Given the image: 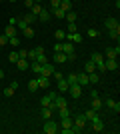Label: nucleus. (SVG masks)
I'll return each mask as SVG.
<instances>
[{
    "mask_svg": "<svg viewBox=\"0 0 120 134\" xmlns=\"http://www.w3.org/2000/svg\"><path fill=\"white\" fill-rule=\"evenodd\" d=\"M92 62H94V66H96V72H106V64H104V56L100 54V52H94L92 54V58H90Z\"/></svg>",
    "mask_w": 120,
    "mask_h": 134,
    "instance_id": "f257e3e1",
    "label": "nucleus"
},
{
    "mask_svg": "<svg viewBox=\"0 0 120 134\" xmlns=\"http://www.w3.org/2000/svg\"><path fill=\"white\" fill-rule=\"evenodd\" d=\"M86 122H88V120H86L84 114H78V116L74 118V132H82V130L86 128Z\"/></svg>",
    "mask_w": 120,
    "mask_h": 134,
    "instance_id": "f03ea898",
    "label": "nucleus"
},
{
    "mask_svg": "<svg viewBox=\"0 0 120 134\" xmlns=\"http://www.w3.org/2000/svg\"><path fill=\"white\" fill-rule=\"evenodd\" d=\"M42 132H44V134H56V132H58V124L54 122L52 118H48V120L44 122V128H42Z\"/></svg>",
    "mask_w": 120,
    "mask_h": 134,
    "instance_id": "7ed1b4c3",
    "label": "nucleus"
},
{
    "mask_svg": "<svg viewBox=\"0 0 120 134\" xmlns=\"http://www.w3.org/2000/svg\"><path fill=\"white\" fill-rule=\"evenodd\" d=\"M64 106H66V98H64V96H54V100H52V110H54V112H56L58 110V108H64Z\"/></svg>",
    "mask_w": 120,
    "mask_h": 134,
    "instance_id": "20e7f679",
    "label": "nucleus"
},
{
    "mask_svg": "<svg viewBox=\"0 0 120 134\" xmlns=\"http://www.w3.org/2000/svg\"><path fill=\"white\" fill-rule=\"evenodd\" d=\"M64 40H68V42H72V44H80V42H82V34L80 32H68Z\"/></svg>",
    "mask_w": 120,
    "mask_h": 134,
    "instance_id": "39448f33",
    "label": "nucleus"
},
{
    "mask_svg": "<svg viewBox=\"0 0 120 134\" xmlns=\"http://www.w3.org/2000/svg\"><path fill=\"white\" fill-rule=\"evenodd\" d=\"M68 92H70V96L80 98V96H82V86H80V84H72V86H68Z\"/></svg>",
    "mask_w": 120,
    "mask_h": 134,
    "instance_id": "423d86ee",
    "label": "nucleus"
},
{
    "mask_svg": "<svg viewBox=\"0 0 120 134\" xmlns=\"http://www.w3.org/2000/svg\"><path fill=\"white\" fill-rule=\"evenodd\" d=\"M42 76H48L50 78L52 74H54V64H50V62H46V64H42Z\"/></svg>",
    "mask_w": 120,
    "mask_h": 134,
    "instance_id": "0eeeda50",
    "label": "nucleus"
},
{
    "mask_svg": "<svg viewBox=\"0 0 120 134\" xmlns=\"http://www.w3.org/2000/svg\"><path fill=\"white\" fill-rule=\"evenodd\" d=\"M54 96H56V92H52V94H46V96H42L40 104H42V106H50V108H52V100H54ZM52 112H54V110H52Z\"/></svg>",
    "mask_w": 120,
    "mask_h": 134,
    "instance_id": "6e6552de",
    "label": "nucleus"
},
{
    "mask_svg": "<svg viewBox=\"0 0 120 134\" xmlns=\"http://www.w3.org/2000/svg\"><path fill=\"white\" fill-rule=\"evenodd\" d=\"M16 66H18L20 72H22V70H28V68H30V60H28V58H18V60H16Z\"/></svg>",
    "mask_w": 120,
    "mask_h": 134,
    "instance_id": "1a4fd4ad",
    "label": "nucleus"
},
{
    "mask_svg": "<svg viewBox=\"0 0 120 134\" xmlns=\"http://www.w3.org/2000/svg\"><path fill=\"white\" fill-rule=\"evenodd\" d=\"M104 64H106V70H118L116 58H104Z\"/></svg>",
    "mask_w": 120,
    "mask_h": 134,
    "instance_id": "9d476101",
    "label": "nucleus"
},
{
    "mask_svg": "<svg viewBox=\"0 0 120 134\" xmlns=\"http://www.w3.org/2000/svg\"><path fill=\"white\" fill-rule=\"evenodd\" d=\"M92 130H94V132H102L104 130V124H102V120H100V116H96L92 120Z\"/></svg>",
    "mask_w": 120,
    "mask_h": 134,
    "instance_id": "9b49d317",
    "label": "nucleus"
},
{
    "mask_svg": "<svg viewBox=\"0 0 120 134\" xmlns=\"http://www.w3.org/2000/svg\"><path fill=\"white\" fill-rule=\"evenodd\" d=\"M38 86L40 88H48V86H50V78H48V76H42V74H38Z\"/></svg>",
    "mask_w": 120,
    "mask_h": 134,
    "instance_id": "f8f14e48",
    "label": "nucleus"
},
{
    "mask_svg": "<svg viewBox=\"0 0 120 134\" xmlns=\"http://www.w3.org/2000/svg\"><path fill=\"white\" fill-rule=\"evenodd\" d=\"M50 16H52L50 12L46 10V8H42V12H40V14H38V16H36V18H38L40 22H48V20H50Z\"/></svg>",
    "mask_w": 120,
    "mask_h": 134,
    "instance_id": "ddd939ff",
    "label": "nucleus"
},
{
    "mask_svg": "<svg viewBox=\"0 0 120 134\" xmlns=\"http://www.w3.org/2000/svg\"><path fill=\"white\" fill-rule=\"evenodd\" d=\"M78 84H80V86H82V88H86V86L90 84V82H88V74H86V72L78 74Z\"/></svg>",
    "mask_w": 120,
    "mask_h": 134,
    "instance_id": "4468645a",
    "label": "nucleus"
},
{
    "mask_svg": "<svg viewBox=\"0 0 120 134\" xmlns=\"http://www.w3.org/2000/svg\"><path fill=\"white\" fill-rule=\"evenodd\" d=\"M40 116L44 118V120L52 118V108H50V106H42V110H40Z\"/></svg>",
    "mask_w": 120,
    "mask_h": 134,
    "instance_id": "2eb2a0df",
    "label": "nucleus"
},
{
    "mask_svg": "<svg viewBox=\"0 0 120 134\" xmlns=\"http://www.w3.org/2000/svg\"><path fill=\"white\" fill-rule=\"evenodd\" d=\"M60 10H64V12H70L72 10V2L70 0H60V6H58Z\"/></svg>",
    "mask_w": 120,
    "mask_h": 134,
    "instance_id": "dca6fc26",
    "label": "nucleus"
},
{
    "mask_svg": "<svg viewBox=\"0 0 120 134\" xmlns=\"http://www.w3.org/2000/svg\"><path fill=\"white\" fill-rule=\"evenodd\" d=\"M62 52H64V54L74 52V44H72V42H68V40H64V42H62Z\"/></svg>",
    "mask_w": 120,
    "mask_h": 134,
    "instance_id": "f3484780",
    "label": "nucleus"
},
{
    "mask_svg": "<svg viewBox=\"0 0 120 134\" xmlns=\"http://www.w3.org/2000/svg\"><path fill=\"white\" fill-rule=\"evenodd\" d=\"M4 34L8 36V38H12V36H16V34H18V28H16V26H10V24H8V26H6V30H4Z\"/></svg>",
    "mask_w": 120,
    "mask_h": 134,
    "instance_id": "a211bd4d",
    "label": "nucleus"
},
{
    "mask_svg": "<svg viewBox=\"0 0 120 134\" xmlns=\"http://www.w3.org/2000/svg\"><path fill=\"white\" fill-rule=\"evenodd\" d=\"M54 62L56 64H64L66 62V54L64 52H54Z\"/></svg>",
    "mask_w": 120,
    "mask_h": 134,
    "instance_id": "6ab92c4d",
    "label": "nucleus"
},
{
    "mask_svg": "<svg viewBox=\"0 0 120 134\" xmlns=\"http://www.w3.org/2000/svg\"><path fill=\"white\" fill-rule=\"evenodd\" d=\"M88 82H90V84H98V82H100V74H98L96 70L90 72V74H88Z\"/></svg>",
    "mask_w": 120,
    "mask_h": 134,
    "instance_id": "aec40b11",
    "label": "nucleus"
},
{
    "mask_svg": "<svg viewBox=\"0 0 120 134\" xmlns=\"http://www.w3.org/2000/svg\"><path fill=\"white\" fill-rule=\"evenodd\" d=\"M118 54H120V48H108L104 58H118Z\"/></svg>",
    "mask_w": 120,
    "mask_h": 134,
    "instance_id": "412c9836",
    "label": "nucleus"
},
{
    "mask_svg": "<svg viewBox=\"0 0 120 134\" xmlns=\"http://www.w3.org/2000/svg\"><path fill=\"white\" fill-rule=\"evenodd\" d=\"M104 24H106V28H108V30H110V28H120V24H118V20H116V18H106V22H104Z\"/></svg>",
    "mask_w": 120,
    "mask_h": 134,
    "instance_id": "4be33fe9",
    "label": "nucleus"
},
{
    "mask_svg": "<svg viewBox=\"0 0 120 134\" xmlns=\"http://www.w3.org/2000/svg\"><path fill=\"white\" fill-rule=\"evenodd\" d=\"M106 106H108V108H112L114 112H120V104H118V102H114L112 98H108V100H106Z\"/></svg>",
    "mask_w": 120,
    "mask_h": 134,
    "instance_id": "5701e85b",
    "label": "nucleus"
},
{
    "mask_svg": "<svg viewBox=\"0 0 120 134\" xmlns=\"http://www.w3.org/2000/svg\"><path fill=\"white\" fill-rule=\"evenodd\" d=\"M58 92H68V82H66V78L58 80Z\"/></svg>",
    "mask_w": 120,
    "mask_h": 134,
    "instance_id": "b1692460",
    "label": "nucleus"
},
{
    "mask_svg": "<svg viewBox=\"0 0 120 134\" xmlns=\"http://www.w3.org/2000/svg\"><path fill=\"white\" fill-rule=\"evenodd\" d=\"M94 70H96L94 62H92V60H88V62L84 64V72H86V74H90V72H94Z\"/></svg>",
    "mask_w": 120,
    "mask_h": 134,
    "instance_id": "393cba45",
    "label": "nucleus"
},
{
    "mask_svg": "<svg viewBox=\"0 0 120 134\" xmlns=\"http://www.w3.org/2000/svg\"><path fill=\"white\" fill-rule=\"evenodd\" d=\"M30 68H32V72H34V74H40V72H42V64H38V62H34V60L30 62Z\"/></svg>",
    "mask_w": 120,
    "mask_h": 134,
    "instance_id": "a878e982",
    "label": "nucleus"
},
{
    "mask_svg": "<svg viewBox=\"0 0 120 134\" xmlns=\"http://www.w3.org/2000/svg\"><path fill=\"white\" fill-rule=\"evenodd\" d=\"M92 108H94V110H100V108H102V100H100V98H98V96H96V98H92Z\"/></svg>",
    "mask_w": 120,
    "mask_h": 134,
    "instance_id": "bb28decb",
    "label": "nucleus"
},
{
    "mask_svg": "<svg viewBox=\"0 0 120 134\" xmlns=\"http://www.w3.org/2000/svg\"><path fill=\"white\" fill-rule=\"evenodd\" d=\"M84 116H86V120H90V122H92V120H94V118H96L98 114H96V110H94V108H90V110H86V114H84Z\"/></svg>",
    "mask_w": 120,
    "mask_h": 134,
    "instance_id": "cd10ccee",
    "label": "nucleus"
},
{
    "mask_svg": "<svg viewBox=\"0 0 120 134\" xmlns=\"http://www.w3.org/2000/svg\"><path fill=\"white\" fill-rule=\"evenodd\" d=\"M30 12H32V14H34V16H38L40 12H42V6H40V4H36V2H34V4L30 6Z\"/></svg>",
    "mask_w": 120,
    "mask_h": 134,
    "instance_id": "c85d7f7f",
    "label": "nucleus"
},
{
    "mask_svg": "<svg viewBox=\"0 0 120 134\" xmlns=\"http://www.w3.org/2000/svg\"><path fill=\"white\" fill-rule=\"evenodd\" d=\"M66 82H68V86H72V84H78V74H68Z\"/></svg>",
    "mask_w": 120,
    "mask_h": 134,
    "instance_id": "c756f323",
    "label": "nucleus"
},
{
    "mask_svg": "<svg viewBox=\"0 0 120 134\" xmlns=\"http://www.w3.org/2000/svg\"><path fill=\"white\" fill-rule=\"evenodd\" d=\"M38 88H40V86H38V80H36V78L28 82V90H30V92H36Z\"/></svg>",
    "mask_w": 120,
    "mask_h": 134,
    "instance_id": "7c9ffc66",
    "label": "nucleus"
},
{
    "mask_svg": "<svg viewBox=\"0 0 120 134\" xmlns=\"http://www.w3.org/2000/svg\"><path fill=\"white\" fill-rule=\"evenodd\" d=\"M64 18H68V22H76V18H78V14H76V12H66V14H64Z\"/></svg>",
    "mask_w": 120,
    "mask_h": 134,
    "instance_id": "2f4dec72",
    "label": "nucleus"
},
{
    "mask_svg": "<svg viewBox=\"0 0 120 134\" xmlns=\"http://www.w3.org/2000/svg\"><path fill=\"white\" fill-rule=\"evenodd\" d=\"M26 26H28V24L24 22V18H18V20H16V28H18V32H22Z\"/></svg>",
    "mask_w": 120,
    "mask_h": 134,
    "instance_id": "473e14b6",
    "label": "nucleus"
},
{
    "mask_svg": "<svg viewBox=\"0 0 120 134\" xmlns=\"http://www.w3.org/2000/svg\"><path fill=\"white\" fill-rule=\"evenodd\" d=\"M108 32H110V38H114V40H118V36H120V28H110Z\"/></svg>",
    "mask_w": 120,
    "mask_h": 134,
    "instance_id": "72a5a7b5",
    "label": "nucleus"
},
{
    "mask_svg": "<svg viewBox=\"0 0 120 134\" xmlns=\"http://www.w3.org/2000/svg\"><path fill=\"white\" fill-rule=\"evenodd\" d=\"M22 18H24V22L28 24V26H30V24H32V22H34V20H36V16H34V14H32V12H30V14H26V16H22Z\"/></svg>",
    "mask_w": 120,
    "mask_h": 134,
    "instance_id": "f704fd0d",
    "label": "nucleus"
},
{
    "mask_svg": "<svg viewBox=\"0 0 120 134\" xmlns=\"http://www.w3.org/2000/svg\"><path fill=\"white\" fill-rule=\"evenodd\" d=\"M22 34H24V36H26V38H32V36H34V30H32V28H30V26H26V28H24V30H22Z\"/></svg>",
    "mask_w": 120,
    "mask_h": 134,
    "instance_id": "c9c22d12",
    "label": "nucleus"
},
{
    "mask_svg": "<svg viewBox=\"0 0 120 134\" xmlns=\"http://www.w3.org/2000/svg\"><path fill=\"white\" fill-rule=\"evenodd\" d=\"M58 114H60V118L70 116V112H68V108H66V106H64V108H58Z\"/></svg>",
    "mask_w": 120,
    "mask_h": 134,
    "instance_id": "e433bc0d",
    "label": "nucleus"
},
{
    "mask_svg": "<svg viewBox=\"0 0 120 134\" xmlns=\"http://www.w3.org/2000/svg\"><path fill=\"white\" fill-rule=\"evenodd\" d=\"M52 14H54L56 18H64V14H66V12L60 10V8H54V10H52Z\"/></svg>",
    "mask_w": 120,
    "mask_h": 134,
    "instance_id": "4c0bfd02",
    "label": "nucleus"
},
{
    "mask_svg": "<svg viewBox=\"0 0 120 134\" xmlns=\"http://www.w3.org/2000/svg\"><path fill=\"white\" fill-rule=\"evenodd\" d=\"M54 36H56V40H64V38H66V32H64V30H56Z\"/></svg>",
    "mask_w": 120,
    "mask_h": 134,
    "instance_id": "58836bf2",
    "label": "nucleus"
},
{
    "mask_svg": "<svg viewBox=\"0 0 120 134\" xmlns=\"http://www.w3.org/2000/svg\"><path fill=\"white\" fill-rule=\"evenodd\" d=\"M8 44L18 46V44H20V38H18V36H12V38H8Z\"/></svg>",
    "mask_w": 120,
    "mask_h": 134,
    "instance_id": "ea45409f",
    "label": "nucleus"
},
{
    "mask_svg": "<svg viewBox=\"0 0 120 134\" xmlns=\"http://www.w3.org/2000/svg\"><path fill=\"white\" fill-rule=\"evenodd\" d=\"M76 60V52H68L66 54V62H74Z\"/></svg>",
    "mask_w": 120,
    "mask_h": 134,
    "instance_id": "a19ab883",
    "label": "nucleus"
},
{
    "mask_svg": "<svg viewBox=\"0 0 120 134\" xmlns=\"http://www.w3.org/2000/svg\"><path fill=\"white\" fill-rule=\"evenodd\" d=\"M88 36H90V38H96V36H98V30H96V28H88Z\"/></svg>",
    "mask_w": 120,
    "mask_h": 134,
    "instance_id": "79ce46f5",
    "label": "nucleus"
},
{
    "mask_svg": "<svg viewBox=\"0 0 120 134\" xmlns=\"http://www.w3.org/2000/svg\"><path fill=\"white\" fill-rule=\"evenodd\" d=\"M62 42L64 40H58L56 44H54V52H62Z\"/></svg>",
    "mask_w": 120,
    "mask_h": 134,
    "instance_id": "37998d69",
    "label": "nucleus"
},
{
    "mask_svg": "<svg viewBox=\"0 0 120 134\" xmlns=\"http://www.w3.org/2000/svg\"><path fill=\"white\" fill-rule=\"evenodd\" d=\"M8 60H10V62H16L18 60V52H10V54H8Z\"/></svg>",
    "mask_w": 120,
    "mask_h": 134,
    "instance_id": "c03bdc74",
    "label": "nucleus"
},
{
    "mask_svg": "<svg viewBox=\"0 0 120 134\" xmlns=\"http://www.w3.org/2000/svg\"><path fill=\"white\" fill-rule=\"evenodd\" d=\"M6 44H8V36L2 34V36H0V46H6Z\"/></svg>",
    "mask_w": 120,
    "mask_h": 134,
    "instance_id": "a18cd8bd",
    "label": "nucleus"
},
{
    "mask_svg": "<svg viewBox=\"0 0 120 134\" xmlns=\"http://www.w3.org/2000/svg\"><path fill=\"white\" fill-rule=\"evenodd\" d=\"M18 58H28V50H24V48H22V50L18 52Z\"/></svg>",
    "mask_w": 120,
    "mask_h": 134,
    "instance_id": "49530a36",
    "label": "nucleus"
},
{
    "mask_svg": "<svg viewBox=\"0 0 120 134\" xmlns=\"http://www.w3.org/2000/svg\"><path fill=\"white\" fill-rule=\"evenodd\" d=\"M12 94H14V88H10V86L4 88V96H12Z\"/></svg>",
    "mask_w": 120,
    "mask_h": 134,
    "instance_id": "de8ad7c7",
    "label": "nucleus"
},
{
    "mask_svg": "<svg viewBox=\"0 0 120 134\" xmlns=\"http://www.w3.org/2000/svg\"><path fill=\"white\" fill-rule=\"evenodd\" d=\"M68 32H76V22H68Z\"/></svg>",
    "mask_w": 120,
    "mask_h": 134,
    "instance_id": "09e8293b",
    "label": "nucleus"
},
{
    "mask_svg": "<svg viewBox=\"0 0 120 134\" xmlns=\"http://www.w3.org/2000/svg\"><path fill=\"white\" fill-rule=\"evenodd\" d=\"M50 4H52V10H54V8L60 6V0H50Z\"/></svg>",
    "mask_w": 120,
    "mask_h": 134,
    "instance_id": "8fccbe9b",
    "label": "nucleus"
},
{
    "mask_svg": "<svg viewBox=\"0 0 120 134\" xmlns=\"http://www.w3.org/2000/svg\"><path fill=\"white\" fill-rule=\"evenodd\" d=\"M54 78H56V82H58V80H62L64 76H62V72H56V70H54Z\"/></svg>",
    "mask_w": 120,
    "mask_h": 134,
    "instance_id": "3c124183",
    "label": "nucleus"
},
{
    "mask_svg": "<svg viewBox=\"0 0 120 134\" xmlns=\"http://www.w3.org/2000/svg\"><path fill=\"white\" fill-rule=\"evenodd\" d=\"M10 88H14V90L18 88V80H12V82H10Z\"/></svg>",
    "mask_w": 120,
    "mask_h": 134,
    "instance_id": "603ef678",
    "label": "nucleus"
},
{
    "mask_svg": "<svg viewBox=\"0 0 120 134\" xmlns=\"http://www.w3.org/2000/svg\"><path fill=\"white\" fill-rule=\"evenodd\" d=\"M16 20H18V18H10V20H8V24H10V26H16Z\"/></svg>",
    "mask_w": 120,
    "mask_h": 134,
    "instance_id": "864d4df0",
    "label": "nucleus"
},
{
    "mask_svg": "<svg viewBox=\"0 0 120 134\" xmlns=\"http://www.w3.org/2000/svg\"><path fill=\"white\" fill-rule=\"evenodd\" d=\"M24 4H26V6H28V8H30V6L34 4V2H32V0H24Z\"/></svg>",
    "mask_w": 120,
    "mask_h": 134,
    "instance_id": "5fc2aeb1",
    "label": "nucleus"
},
{
    "mask_svg": "<svg viewBox=\"0 0 120 134\" xmlns=\"http://www.w3.org/2000/svg\"><path fill=\"white\" fill-rule=\"evenodd\" d=\"M0 78H4V72H2V70H0Z\"/></svg>",
    "mask_w": 120,
    "mask_h": 134,
    "instance_id": "6e6d98bb",
    "label": "nucleus"
},
{
    "mask_svg": "<svg viewBox=\"0 0 120 134\" xmlns=\"http://www.w3.org/2000/svg\"><path fill=\"white\" fill-rule=\"evenodd\" d=\"M32 2H36V4H40V0H32Z\"/></svg>",
    "mask_w": 120,
    "mask_h": 134,
    "instance_id": "4d7b16f0",
    "label": "nucleus"
},
{
    "mask_svg": "<svg viewBox=\"0 0 120 134\" xmlns=\"http://www.w3.org/2000/svg\"><path fill=\"white\" fill-rule=\"evenodd\" d=\"M8 2H16V0H8Z\"/></svg>",
    "mask_w": 120,
    "mask_h": 134,
    "instance_id": "13d9d810",
    "label": "nucleus"
},
{
    "mask_svg": "<svg viewBox=\"0 0 120 134\" xmlns=\"http://www.w3.org/2000/svg\"><path fill=\"white\" fill-rule=\"evenodd\" d=\"M0 2H4V0H0Z\"/></svg>",
    "mask_w": 120,
    "mask_h": 134,
    "instance_id": "bf43d9fd",
    "label": "nucleus"
},
{
    "mask_svg": "<svg viewBox=\"0 0 120 134\" xmlns=\"http://www.w3.org/2000/svg\"><path fill=\"white\" fill-rule=\"evenodd\" d=\"M0 50H2V46H0Z\"/></svg>",
    "mask_w": 120,
    "mask_h": 134,
    "instance_id": "052dcab7",
    "label": "nucleus"
}]
</instances>
